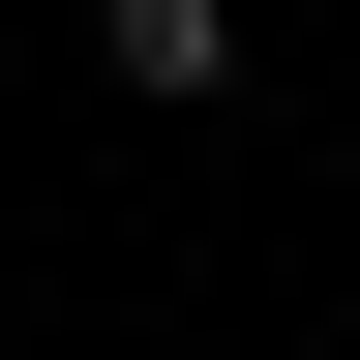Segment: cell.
I'll list each match as a JSON object with an SVG mask.
<instances>
[{"instance_id": "6da1fadb", "label": "cell", "mask_w": 360, "mask_h": 360, "mask_svg": "<svg viewBox=\"0 0 360 360\" xmlns=\"http://www.w3.org/2000/svg\"><path fill=\"white\" fill-rule=\"evenodd\" d=\"M90 90H150V120H210V90H240V0H90Z\"/></svg>"}]
</instances>
